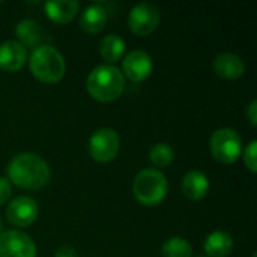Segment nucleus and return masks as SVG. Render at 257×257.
Here are the masks:
<instances>
[{"label":"nucleus","mask_w":257,"mask_h":257,"mask_svg":"<svg viewBox=\"0 0 257 257\" xmlns=\"http://www.w3.org/2000/svg\"><path fill=\"white\" fill-rule=\"evenodd\" d=\"M9 179L20 188L38 190L50 179L48 164L36 154H20L8 166Z\"/></svg>","instance_id":"f257e3e1"},{"label":"nucleus","mask_w":257,"mask_h":257,"mask_svg":"<svg viewBox=\"0 0 257 257\" xmlns=\"http://www.w3.org/2000/svg\"><path fill=\"white\" fill-rule=\"evenodd\" d=\"M86 87L93 99L110 102L122 95L125 89V78L116 66L101 65L89 74Z\"/></svg>","instance_id":"f03ea898"},{"label":"nucleus","mask_w":257,"mask_h":257,"mask_svg":"<svg viewBox=\"0 0 257 257\" xmlns=\"http://www.w3.org/2000/svg\"><path fill=\"white\" fill-rule=\"evenodd\" d=\"M30 71L42 83H57L63 78L66 63L63 56L50 45H41L30 56Z\"/></svg>","instance_id":"7ed1b4c3"},{"label":"nucleus","mask_w":257,"mask_h":257,"mask_svg":"<svg viewBox=\"0 0 257 257\" xmlns=\"http://www.w3.org/2000/svg\"><path fill=\"white\" fill-rule=\"evenodd\" d=\"M133 193L142 205L155 206L161 203L167 194V179L158 170L145 169L136 176Z\"/></svg>","instance_id":"20e7f679"},{"label":"nucleus","mask_w":257,"mask_h":257,"mask_svg":"<svg viewBox=\"0 0 257 257\" xmlns=\"http://www.w3.org/2000/svg\"><path fill=\"white\" fill-rule=\"evenodd\" d=\"M212 157L224 164L235 163L242 152V142L238 133L232 128H220L217 130L209 143Z\"/></svg>","instance_id":"39448f33"},{"label":"nucleus","mask_w":257,"mask_h":257,"mask_svg":"<svg viewBox=\"0 0 257 257\" xmlns=\"http://www.w3.org/2000/svg\"><path fill=\"white\" fill-rule=\"evenodd\" d=\"M119 137L114 130L101 128L95 131L89 140V154L98 163H108L119 152Z\"/></svg>","instance_id":"423d86ee"},{"label":"nucleus","mask_w":257,"mask_h":257,"mask_svg":"<svg viewBox=\"0 0 257 257\" xmlns=\"http://www.w3.org/2000/svg\"><path fill=\"white\" fill-rule=\"evenodd\" d=\"M160 11L155 5L143 2L137 6H134L128 17V24L133 33L139 36L151 35L157 30L160 24Z\"/></svg>","instance_id":"0eeeda50"},{"label":"nucleus","mask_w":257,"mask_h":257,"mask_svg":"<svg viewBox=\"0 0 257 257\" xmlns=\"http://www.w3.org/2000/svg\"><path fill=\"white\" fill-rule=\"evenodd\" d=\"M0 257H36L32 238L18 230L0 233Z\"/></svg>","instance_id":"6e6552de"},{"label":"nucleus","mask_w":257,"mask_h":257,"mask_svg":"<svg viewBox=\"0 0 257 257\" xmlns=\"http://www.w3.org/2000/svg\"><path fill=\"white\" fill-rule=\"evenodd\" d=\"M38 212H39L38 203L33 199L23 196V197H17L9 203L6 209V218L11 224L17 227H27L36 220Z\"/></svg>","instance_id":"1a4fd4ad"},{"label":"nucleus","mask_w":257,"mask_h":257,"mask_svg":"<svg viewBox=\"0 0 257 257\" xmlns=\"http://www.w3.org/2000/svg\"><path fill=\"white\" fill-rule=\"evenodd\" d=\"M152 59L148 53L142 50H134L128 53L122 62V69L126 78L134 83L145 81L152 74Z\"/></svg>","instance_id":"9d476101"},{"label":"nucleus","mask_w":257,"mask_h":257,"mask_svg":"<svg viewBox=\"0 0 257 257\" xmlns=\"http://www.w3.org/2000/svg\"><path fill=\"white\" fill-rule=\"evenodd\" d=\"M27 60V50L18 41H6L0 45V69L8 72L20 71Z\"/></svg>","instance_id":"9b49d317"},{"label":"nucleus","mask_w":257,"mask_h":257,"mask_svg":"<svg viewBox=\"0 0 257 257\" xmlns=\"http://www.w3.org/2000/svg\"><path fill=\"white\" fill-rule=\"evenodd\" d=\"M214 71L224 80H236L244 74L245 65L239 56L233 53H221L214 59Z\"/></svg>","instance_id":"f8f14e48"},{"label":"nucleus","mask_w":257,"mask_h":257,"mask_svg":"<svg viewBox=\"0 0 257 257\" xmlns=\"http://www.w3.org/2000/svg\"><path fill=\"white\" fill-rule=\"evenodd\" d=\"M48 18L57 24H66L74 20L78 12V2L75 0H54L45 3Z\"/></svg>","instance_id":"ddd939ff"},{"label":"nucleus","mask_w":257,"mask_h":257,"mask_svg":"<svg viewBox=\"0 0 257 257\" xmlns=\"http://www.w3.org/2000/svg\"><path fill=\"white\" fill-rule=\"evenodd\" d=\"M209 190V181L202 172H190L182 179V193L191 200H200Z\"/></svg>","instance_id":"4468645a"},{"label":"nucleus","mask_w":257,"mask_h":257,"mask_svg":"<svg viewBox=\"0 0 257 257\" xmlns=\"http://www.w3.org/2000/svg\"><path fill=\"white\" fill-rule=\"evenodd\" d=\"M105 23H107V12L99 5H92L86 8L80 18V27L83 29V32L90 35L99 33L105 27Z\"/></svg>","instance_id":"2eb2a0df"},{"label":"nucleus","mask_w":257,"mask_h":257,"mask_svg":"<svg viewBox=\"0 0 257 257\" xmlns=\"http://www.w3.org/2000/svg\"><path fill=\"white\" fill-rule=\"evenodd\" d=\"M233 248V241L226 232H214L205 241V251L209 257H227Z\"/></svg>","instance_id":"dca6fc26"},{"label":"nucleus","mask_w":257,"mask_h":257,"mask_svg":"<svg viewBox=\"0 0 257 257\" xmlns=\"http://www.w3.org/2000/svg\"><path fill=\"white\" fill-rule=\"evenodd\" d=\"M125 42L119 35H107L99 44V53L107 62H116L123 56Z\"/></svg>","instance_id":"f3484780"},{"label":"nucleus","mask_w":257,"mask_h":257,"mask_svg":"<svg viewBox=\"0 0 257 257\" xmlns=\"http://www.w3.org/2000/svg\"><path fill=\"white\" fill-rule=\"evenodd\" d=\"M164 257H191L193 247L184 238H170L161 248Z\"/></svg>","instance_id":"a211bd4d"},{"label":"nucleus","mask_w":257,"mask_h":257,"mask_svg":"<svg viewBox=\"0 0 257 257\" xmlns=\"http://www.w3.org/2000/svg\"><path fill=\"white\" fill-rule=\"evenodd\" d=\"M173 158H175V152L166 143H158V145L152 146V149L149 151V160L157 167H166V166H169L173 161Z\"/></svg>","instance_id":"6ab92c4d"},{"label":"nucleus","mask_w":257,"mask_h":257,"mask_svg":"<svg viewBox=\"0 0 257 257\" xmlns=\"http://www.w3.org/2000/svg\"><path fill=\"white\" fill-rule=\"evenodd\" d=\"M15 32L20 36V39L24 44H27V45H35V42L39 39V27H38V24L33 20H24V21H21L17 26Z\"/></svg>","instance_id":"aec40b11"},{"label":"nucleus","mask_w":257,"mask_h":257,"mask_svg":"<svg viewBox=\"0 0 257 257\" xmlns=\"http://www.w3.org/2000/svg\"><path fill=\"white\" fill-rule=\"evenodd\" d=\"M244 163L247 166V169L251 172V173H256L257 172V142L253 140L247 148H245V152H244Z\"/></svg>","instance_id":"412c9836"},{"label":"nucleus","mask_w":257,"mask_h":257,"mask_svg":"<svg viewBox=\"0 0 257 257\" xmlns=\"http://www.w3.org/2000/svg\"><path fill=\"white\" fill-rule=\"evenodd\" d=\"M12 194L11 184L6 178H0V206H3Z\"/></svg>","instance_id":"4be33fe9"},{"label":"nucleus","mask_w":257,"mask_h":257,"mask_svg":"<svg viewBox=\"0 0 257 257\" xmlns=\"http://www.w3.org/2000/svg\"><path fill=\"white\" fill-rule=\"evenodd\" d=\"M257 101H253L250 105H248V108H247V117L250 119V122H251V125L253 126H256L257 125Z\"/></svg>","instance_id":"5701e85b"},{"label":"nucleus","mask_w":257,"mask_h":257,"mask_svg":"<svg viewBox=\"0 0 257 257\" xmlns=\"http://www.w3.org/2000/svg\"><path fill=\"white\" fill-rule=\"evenodd\" d=\"M56 257H78L77 251L69 247H62L56 251Z\"/></svg>","instance_id":"b1692460"},{"label":"nucleus","mask_w":257,"mask_h":257,"mask_svg":"<svg viewBox=\"0 0 257 257\" xmlns=\"http://www.w3.org/2000/svg\"><path fill=\"white\" fill-rule=\"evenodd\" d=\"M0 232H2V220H0Z\"/></svg>","instance_id":"393cba45"}]
</instances>
